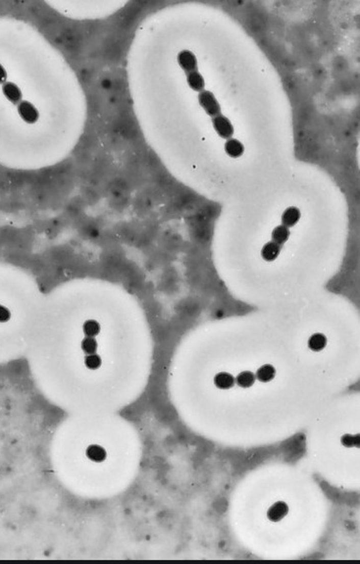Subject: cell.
<instances>
[{
  "label": "cell",
  "instance_id": "obj_6",
  "mask_svg": "<svg viewBox=\"0 0 360 564\" xmlns=\"http://www.w3.org/2000/svg\"><path fill=\"white\" fill-rule=\"evenodd\" d=\"M178 63L186 74L197 71V60L192 51H181L178 55Z\"/></svg>",
  "mask_w": 360,
  "mask_h": 564
},
{
  "label": "cell",
  "instance_id": "obj_7",
  "mask_svg": "<svg viewBox=\"0 0 360 564\" xmlns=\"http://www.w3.org/2000/svg\"><path fill=\"white\" fill-rule=\"evenodd\" d=\"M288 512H289V507L287 503L284 502H278L274 503L268 509L267 516L270 521L278 522L282 520L284 517H286Z\"/></svg>",
  "mask_w": 360,
  "mask_h": 564
},
{
  "label": "cell",
  "instance_id": "obj_3",
  "mask_svg": "<svg viewBox=\"0 0 360 564\" xmlns=\"http://www.w3.org/2000/svg\"><path fill=\"white\" fill-rule=\"evenodd\" d=\"M44 296L30 271L0 261V365L25 358Z\"/></svg>",
  "mask_w": 360,
  "mask_h": 564
},
{
  "label": "cell",
  "instance_id": "obj_13",
  "mask_svg": "<svg viewBox=\"0 0 360 564\" xmlns=\"http://www.w3.org/2000/svg\"><path fill=\"white\" fill-rule=\"evenodd\" d=\"M327 345V338L321 333H316L312 335L308 339V348L312 351L318 352L325 349Z\"/></svg>",
  "mask_w": 360,
  "mask_h": 564
},
{
  "label": "cell",
  "instance_id": "obj_2",
  "mask_svg": "<svg viewBox=\"0 0 360 564\" xmlns=\"http://www.w3.org/2000/svg\"><path fill=\"white\" fill-rule=\"evenodd\" d=\"M50 470L70 495L87 502L119 497L137 464L136 436L119 412L66 413L50 435Z\"/></svg>",
  "mask_w": 360,
  "mask_h": 564
},
{
  "label": "cell",
  "instance_id": "obj_18",
  "mask_svg": "<svg viewBox=\"0 0 360 564\" xmlns=\"http://www.w3.org/2000/svg\"><path fill=\"white\" fill-rule=\"evenodd\" d=\"M360 438L359 435H355V436H352V435H345L343 436L342 438V444L347 447V448H351V447H359Z\"/></svg>",
  "mask_w": 360,
  "mask_h": 564
},
{
  "label": "cell",
  "instance_id": "obj_16",
  "mask_svg": "<svg viewBox=\"0 0 360 564\" xmlns=\"http://www.w3.org/2000/svg\"><path fill=\"white\" fill-rule=\"evenodd\" d=\"M255 375L250 372V371H244L242 373H240L237 379H236V382H237V385H239L240 387L242 388H249L251 387L254 382H255Z\"/></svg>",
  "mask_w": 360,
  "mask_h": 564
},
{
  "label": "cell",
  "instance_id": "obj_11",
  "mask_svg": "<svg viewBox=\"0 0 360 564\" xmlns=\"http://www.w3.org/2000/svg\"><path fill=\"white\" fill-rule=\"evenodd\" d=\"M235 383H236V379L233 375L227 372H220L214 377V384L218 389H231L232 387H234Z\"/></svg>",
  "mask_w": 360,
  "mask_h": 564
},
{
  "label": "cell",
  "instance_id": "obj_19",
  "mask_svg": "<svg viewBox=\"0 0 360 564\" xmlns=\"http://www.w3.org/2000/svg\"><path fill=\"white\" fill-rule=\"evenodd\" d=\"M5 78H6V72H5L4 68L0 65V83L3 82L5 80Z\"/></svg>",
  "mask_w": 360,
  "mask_h": 564
},
{
  "label": "cell",
  "instance_id": "obj_14",
  "mask_svg": "<svg viewBox=\"0 0 360 564\" xmlns=\"http://www.w3.org/2000/svg\"><path fill=\"white\" fill-rule=\"evenodd\" d=\"M290 235L291 233L287 227L284 225L278 226L272 232V239L275 243L282 246L289 239Z\"/></svg>",
  "mask_w": 360,
  "mask_h": 564
},
{
  "label": "cell",
  "instance_id": "obj_8",
  "mask_svg": "<svg viewBox=\"0 0 360 564\" xmlns=\"http://www.w3.org/2000/svg\"><path fill=\"white\" fill-rule=\"evenodd\" d=\"M225 152L232 158H238L244 154L245 146L237 138H229L225 142Z\"/></svg>",
  "mask_w": 360,
  "mask_h": 564
},
{
  "label": "cell",
  "instance_id": "obj_12",
  "mask_svg": "<svg viewBox=\"0 0 360 564\" xmlns=\"http://www.w3.org/2000/svg\"><path fill=\"white\" fill-rule=\"evenodd\" d=\"M187 82L194 91H202L205 87V82L202 75L198 71H194L190 74H187Z\"/></svg>",
  "mask_w": 360,
  "mask_h": 564
},
{
  "label": "cell",
  "instance_id": "obj_9",
  "mask_svg": "<svg viewBox=\"0 0 360 564\" xmlns=\"http://www.w3.org/2000/svg\"><path fill=\"white\" fill-rule=\"evenodd\" d=\"M281 252V246L275 243L274 241H269L265 243L261 250V256L265 261H274Z\"/></svg>",
  "mask_w": 360,
  "mask_h": 564
},
{
  "label": "cell",
  "instance_id": "obj_1",
  "mask_svg": "<svg viewBox=\"0 0 360 564\" xmlns=\"http://www.w3.org/2000/svg\"><path fill=\"white\" fill-rule=\"evenodd\" d=\"M25 359L40 396L65 414L120 412L141 380L139 322L128 291L79 277L45 292Z\"/></svg>",
  "mask_w": 360,
  "mask_h": 564
},
{
  "label": "cell",
  "instance_id": "obj_15",
  "mask_svg": "<svg viewBox=\"0 0 360 564\" xmlns=\"http://www.w3.org/2000/svg\"><path fill=\"white\" fill-rule=\"evenodd\" d=\"M275 375H276L275 368L270 364H265L258 369L255 377L262 383H268L275 378Z\"/></svg>",
  "mask_w": 360,
  "mask_h": 564
},
{
  "label": "cell",
  "instance_id": "obj_4",
  "mask_svg": "<svg viewBox=\"0 0 360 564\" xmlns=\"http://www.w3.org/2000/svg\"><path fill=\"white\" fill-rule=\"evenodd\" d=\"M198 102L206 114L212 118L221 113V106L215 95L209 90H202L198 94Z\"/></svg>",
  "mask_w": 360,
  "mask_h": 564
},
{
  "label": "cell",
  "instance_id": "obj_10",
  "mask_svg": "<svg viewBox=\"0 0 360 564\" xmlns=\"http://www.w3.org/2000/svg\"><path fill=\"white\" fill-rule=\"evenodd\" d=\"M300 219V211L295 206L288 207L282 215V223L285 227L291 228L296 225Z\"/></svg>",
  "mask_w": 360,
  "mask_h": 564
},
{
  "label": "cell",
  "instance_id": "obj_5",
  "mask_svg": "<svg viewBox=\"0 0 360 564\" xmlns=\"http://www.w3.org/2000/svg\"><path fill=\"white\" fill-rule=\"evenodd\" d=\"M212 125L220 138L229 139L233 137L234 127L226 116L219 114L216 117L212 118Z\"/></svg>",
  "mask_w": 360,
  "mask_h": 564
},
{
  "label": "cell",
  "instance_id": "obj_17",
  "mask_svg": "<svg viewBox=\"0 0 360 564\" xmlns=\"http://www.w3.org/2000/svg\"><path fill=\"white\" fill-rule=\"evenodd\" d=\"M2 91L4 93V95L6 96V99L11 102H16L17 101H19L21 94H20V89L18 88V87H16L15 85H13L12 83H7L4 85V87L2 88Z\"/></svg>",
  "mask_w": 360,
  "mask_h": 564
}]
</instances>
